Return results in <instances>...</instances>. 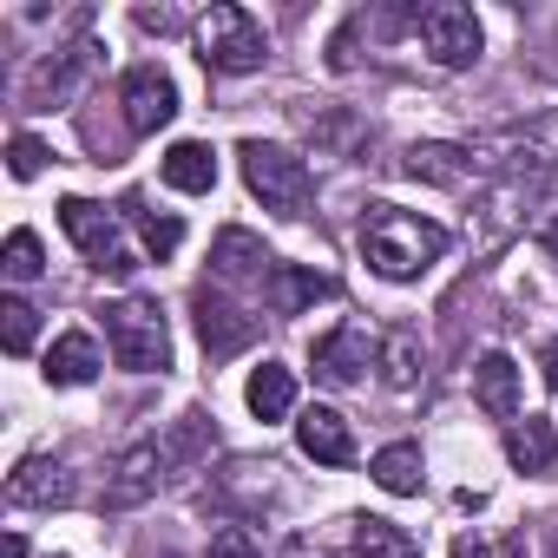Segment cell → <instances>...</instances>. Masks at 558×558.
Here are the masks:
<instances>
[{
    "mask_svg": "<svg viewBox=\"0 0 558 558\" xmlns=\"http://www.w3.org/2000/svg\"><path fill=\"white\" fill-rule=\"evenodd\" d=\"M362 256L375 276H388V283H414L421 269H434L447 256V230L414 217V210H395V204H375L362 217Z\"/></svg>",
    "mask_w": 558,
    "mask_h": 558,
    "instance_id": "6da1fadb",
    "label": "cell"
},
{
    "mask_svg": "<svg viewBox=\"0 0 558 558\" xmlns=\"http://www.w3.org/2000/svg\"><path fill=\"white\" fill-rule=\"evenodd\" d=\"M106 342H112V362L132 368V375H165L171 368V336H165V310L151 296H125L106 310Z\"/></svg>",
    "mask_w": 558,
    "mask_h": 558,
    "instance_id": "7a4b0ae2",
    "label": "cell"
},
{
    "mask_svg": "<svg viewBox=\"0 0 558 558\" xmlns=\"http://www.w3.org/2000/svg\"><path fill=\"white\" fill-rule=\"evenodd\" d=\"M236 158H243V184L263 197V210H276V217H303V210H310V197H316V178H310V165H303L296 151L250 138Z\"/></svg>",
    "mask_w": 558,
    "mask_h": 558,
    "instance_id": "3957f363",
    "label": "cell"
},
{
    "mask_svg": "<svg viewBox=\"0 0 558 558\" xmlns=\"http://www.w3.org/2000/svg\"><path fill=\"white\" fill-rule=\"evenodd\" d=\"M197 60L210 73H256L269 60V34L250 8H210L197 21Z\"/></svg>",
    "mask_w": 558,
    "mask_h": 558,
    "instance_id": "277c9868",
    "label": "cell"
},
{
    "mask_svg": "<svg viewBox=\"0 0 558 558\" xmlns=\"http://www.w3.org/2000/svg\"><path fill=\"white\" fill-rule=\"evenodd\" d=\"M60 230L93 256V269H106V276H132V269H138L132 250L119 243V217H112L106 204H93V197H66V204H60Z\"/></svg>",
    "mask_w": 558,
    "mask_h": 558,
    "instance_id": "5b68a950",
    "label": "cell"
},
{
    "mask_svg": "<svg viewBox=\"0 0 558 558\" xmlns=\"http://www.w3.org/2000/svg\"><path fill=\"white\" fill-rule=\"evenodd\" d=\"M421 47L434 53V66H447V73H466V66L480 60L486 34H480L473 8H460V0H434V8H421Z\"/></svg>",
    "mask_w": 558,
    "mask_h": 558,
    "instance_id": "8992f818",
    "label": "cell"
},
{
    "mask_svg": "<svg viewBox=\"0 0 558 558\" xmlns=\"http://www.w3.org/2000/svg\"><path fill=\"white\" fill-rule=\"evenodd\" d=\"M119 106H125V125L145 138V132L171 125V112H178V86H171L165 66H132V73L119 80Z\"/></svg>",
    "mask_w": 558,
    "mask_h": 558,
    "instance_id": "52a82bcc",
    "label": "cell"
},
{
    "mask_svg": "<svg viewBox=\"0 0 558 558\" xmlns=\"http://www.w3.org/2000/svg\"><path fill=\"white\" fill-rule=\"evenodd\" d=\"M165 466H171V453H165L158 440L132 447V453L112 466V480H106V506H112V512H132V506L158 499V486H165Z\"/></svg>",
    "mask_w": 558,
    "mask_h": 558,
    "instance_id": "ba28073f",
    "label": "cell"
},
{
    "mask_svg": "<svg viewBox=\"0 0 558 558\" xmlns=\"http://www.w3.org/2000/svg\"><path fill=\"white\" fill-rule=\"evenodd\" d=\"M197 342H204L210 362H223V355H236V349L256 342V316H243L236 303H223V296L204 283V290H197Z\"/></svg>",
    "mask_w": 558,
    "mask_h": 558,
    "instance_id": "9c48e42d",
    "label": "cell"
},
{
    "mask_svg": "<svg viewBox=\"0 0 558 558\" xmlns=\"http://www.w3.org/2000/svg\"><path fill=\"white\" fill-rule=\"evenodd\" d=\"M329 290H336V283H329L323 269H310V263H276V269L263 276V296H269L276 316H303V310H316Z\"/></svg>",
    "mask_w": 558,
    "mask_h": 558,
    "instance_id": "30bf717a",
    "label": "cell"
},
{
    "mask_svg": "<svg viewBox=\"0 0 558 558\" xmlns=\"http://www.w3.org/2000/svg\"><path fill=\"white\" fill-rule=\"evenodd\" d=\"M296 447H303L316 466H349V460H355V434H349V421H342L336 408H310V414L296 421Z\"/></svg>",
    "mask_w": 558,
    "mask_h": 558,
    "instance_id": "8fae6325",
    "label": "cell"
},
{
    "mask_svg": "<svg viewBox=\"0 0 558 558\" xmlns=\"http://www.w3.org/2000/svg\"><path fill=\"white\" fill-rule=\"evenodd\" d=\"M53 388H86L93 375H99V342L86 336V329H66L53 349H47V368H40Z\"/></svg>",
    "mask_w": 558,
    "mask_h": 558,
    "instance_id": "7c38bea8",
    "label": "cell"
},
{
    "mask_svg": "<svg viewBox=\"0 0 558 558\" xmlns=\"http://www.w3.org/2000/svg\"><path fill=\"white\" fill-rule=\"evenodd\" d=\"M362 368H368V336H362V329H336V336L316 342V375H323L329 388H355Z\"/></svg>",
    "mask_w": 558,
    "mask_h": 558,
    "instance_id": "4fadbf2b",
    "label": "cell"
},
{
    "mask_svg": "<svg viewBox=\"0 0 558 558\" xmlns=\"http://www.w3.org/2000/svg\"><path fill=\"white\" fill-rule=\"evenodd\" d=\"M473 395L493 421H519V362L512 355H480L473 368Z\"/></svg>",
    "mask_w": 558,
    "mask_h": 558,
    "instance_id": "5bb4252c",
    "label": "cell"
},
{
    "mask_svg": "<svg viewBox=\"0 0 558 558\" xmlns=\"http://www.w3.org/2000/svg\"><path fill=\"white\" fill-rule=\"evenodd\" d=\"M8 499H14V506H66V499H73V480H66V466H53V460L34 453V460L14 466Z\"/></svg>",
    "mask_w": 558,
    "mask_h": 558,
    "instance_id": "9a60e30c",
    "label": "cell"
},
{
    "mask_svg": "<svg viewBox=\"0 0 558 558\" xmlns=\"http://www.w3.org/2000/svg\"><path fill=\"white\" fill-rule=\"evenodd\" d=\"M243 401H250V414H256V421H283V414L296 408V375H290L283 362H263V368H250Z\"/></svg>",
    "mask_w": 558,
    "mask_h": 558,
    "instance_id": "2e32d148",
    "label": "cell"
},
{
    "mask_svg": "<svg viewBox=\"0 0 558 558\" xmlns=\"http://www.w3.org/2000/svg\"><path fill=\"white\" fill-rule=\"evenodd\" d=\"M165 184H171V191H191V197L210 191V184H217V151L197 145V138L171 145V151H165Z\"/></svg>",
    "mask_w": 558,
    "mask_h": 558,
    "instance_id": "e0dca14e",
    "label": "cell"
},
{
    "mask_svg": "<svg viewBox=\"0 0 558 558\" xmlns=\"http://www.w3.org/2000/svg\"><path fill=\"white\" fill-rule=\"evenodd\" d=\"M551 453H558L551 421L525 414V421H512V427H506V460H512L519 473H545V466H551Z\"/></svg>",
    "mask_w": 558,
    "mask_h": 558,
    "instance_id": "ac0fdd59",
    "label": "cell"
},
{
    "mask_svg": "<svg viewBox=\"0 0 558 558\" xmlns=\"http://www.w3.org/2000/svg\"><path fill=\"white\" fill-rule=\"evenodd\" d=\"M210 263H217V276H223V283H250V276H269V269H276V263L263 256V243H256L250 230H223V236H217V256H210Z\"/></svg>",
    "mask_w": 558,
    "mask_h": 558,
    "instance_id": "d6986e66",
    "label": "cell"
},
{
    "mask_svg": "<svg viewBox=\"0 0 558 558\" xmlns=\"http://www.w3.org/2000/svg\"><path fill=\"white\" fill-rule=\"evenodd\" d=\"M368 473H375V486H381V493H401V499H408V493H421V480H427V473H421V447H414V440L381 447V453L368 460Z\"/></svg>",
    "mask_w": 558,
    "mask_h": 558,
    "instance_id": "ffe728a7",
    "label": "cell"
},
{
    "mask_svg": "<svg viewBox=\"0 0 558 558\" xmlns=\"http://www.w3.org/2000/svg\"><path fill=\"white\" fill-rule=\"evenodd\" d=\"M349 558H421V545H414L395 519H355Z\"/></svg>",
    "mask_w": 558,
    "mask_h": 558,
    "instance_id": "44dd1931",
    "label": "cell"
},
{
    "mask_svg": "<svg viewBox=\"0 0 558 558\" xmlns=\"http://www.w3.org/2000/svg\"><path fill=\"white\" fill-rule=\"evenodd\" d=\"M473 171V151H460V145H414L408 151V178H421V184H460Z\"/></svg>",
    "mask_w": 558,
    "mask_h": 558,
    "instance_id": "7402d4cb",
    "label": "cell"
},
{
    "mask_svg": "<svg viewBox=\"0 0 558 558\" xmlns=\"http://www.w3.org/2000/svg\"><path fill=\"white\" fill-rule=\"evenodd\" d=\"M125 217H132V230H138V243H145V256H178V243H184V223L178 217H165V210H145L138 197L125 204Z\"/></svg>",
    "mask_w": 558,
    "mask_h": 558,
    "instance_id": "603a6c76",
    "label": "cell"
},
{
    "mask_svg": "<svg viewBox=\"0 0 558 558\" xmlns=\"http://www.w3.org/2000/svg\"><path fill=\"white\" fill-rule=\"evenodd\" d=\"M34 329H40V310L34 303H21V296L0 303V349H8V355H27L34 349Z\"/></svg>",
    "mask_w": 558,
    "mask_h": 558,
    "instance_id": "cb8c5ba5",
    "label": "cell"
},
{
    "mask_svg": "<svg viewBox=\"0 0 558 558\" xmlns=\"http://www.w3.org/2000/svg\"><path fill=\"white\" fill-rule=\"evenodd\" d=\"M86 60H93V47H73L60 66H40V73H34V106H47V99H66V86L86 73Z\"/></svg>",
    "mask_w": 558,
    "mask_h": 558,
    "instance_id": "d4e9b609",
    "label": "cell"
},
{
    "mask_svg": "<svg viewBox=\"0 0 558 558\" xmlns=\"http://www.w3.org/2000/svg\"><path fill=\"white\" fill-rule=\"evenodd\" d=\"M40 269H47V263H40V236H34V230H14V236H8V276H14V283H34Z\"/></svg>",
    "mask_w": 558,
    "mask_h": 558,
    "instance_id": "484cf974",
    "label": "cell"
},
{
    "mask_svg": "<svg viewBox=\"0 0 558 558\" xmlns=\"http://www.w3.org/2000/svg\"><path fill=\"white\" fill-rule=\"evenodd\" d=\"M453 558H525V538H480V532H466V538H453Z\"/></svg>",
    "mask_w": 558,
    "mask_h": 558,
    "instance_id": "4316f807",
    "label": "cell"
},
{
    "mask_svg": "<svg viewBox=\"0 0 558 558\" xmlns=\"http://www.w3.org/2000/svg\"><path fill=\"white\" fill-rule=\"evenodd\" d=\"M388 381H395V388H414V381H421V362H414V336H395V342H388Z\"/></svg>",
    "mask_w": 558,
    "mask_h": 558,
    "instance_id": "83f0119b",
    "label": "cell"
},
{
    "mask_svg": "<svg viewBox=\"0 0 558 558\" xmlns=\"http://www.w3.org/2000/svg\"><path fill=\"white\" fill-rule=\"evenodd\" d=\"M165 453H171V460H197V453H204V414H184V421L171 427Z\"/></svg>",
    "mask_w": 558,
    "mask_h": 558,
    "instance_id": "f1b7e54d",
    "label": "cell"
},
{
    "mask_svg": "<svg viewBox=\"0 0 558 558\" xmlns=\"http://www.w3.org/2000/svg\"><path fill=\"white\" fill-rule=\"evenodd\" d=\"M40 165H47V145L21 132V138L8 145V171H14V178H40Z\"/></svg>",
    "mask_w": 558,
    "mask_h": 558,
    "instance_id": "f546056e",
    "label": "cell"
},
{
    "mask_svg": "<svg viewBox=\"0 0 558 558\" xmlns=\"http://www.w3.org/2000/svg\"><path fill=\"white\" fill-rule=\"evenodd\" d=\"M210 558H263V551H256V538H250L243 525H223L217 545H210Z\"/></svg>",
    "mask_w": 558,
    "mask_h": 558,
    "instance_id": "4dcf8cb0",
    "label": "cell"
},
{
    "mask_svg": "<svg viewBox=\"0 0 558 558\" xmlns=\"http://www.w3.org/2000/svg\"><path fill=\"white\" fill-rule=\"evenodd\" d=\"M538 362H545V388H558V342H545Z\"/></svg>",
    "mask_w": 558,
    "mask_h": 558,
    "instance_id": "1f68e13d",
    "label": "cell"
},
{
    "mask_svg": "<svg viewBox=\"0 0 558 558\" xmlns=\"http://www.w3.org/2000/svg\"><path fill=\"white\" fill-rule=\"evenodd\" d=\"M0 558H27V538H21V532H8V545H0Z\"/></svg>",
    "mask_w": 558,
    "mask_h": 558,
    "instance_id": "d6a6232c",
    "label": "cell"
},
{
    "mask_svg": "<svg viewBox=\"0 0 558 558\" xmlns=\"http://www.w3.org/2000/svg\"><path fill=\"white\" fill-rule=\"evenodd\" d=\"M545 558H558V525H551V551H545Z\"/></svg>",
    "mask_w": 558,
    "mask_h": 558,
    "instance_id": "836d02e7",
    "label": "cell"
}]
</instances>
